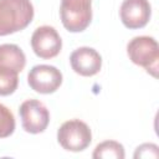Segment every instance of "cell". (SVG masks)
Masks as SVG:
<instances>
[{"mask_svg": "<svg viewBox=\"0 0 159 159\" xmlns=\"http://www.w3.org/2000/svg\"><path fill=\"white\" fill-rule=\"evenodd\" d=\"M34 19L30 0H0V36L24 30Z\"/></svg>", "mask_w": 159, "mask_h": 159, "instance_id": "6da1fadb", "label": "cell"}, {"mask_svg": "<svg viewBox=\"0 0 159 159\" xmlns=\"http://www.w3.org/2000/svg\"><path fill=\"white\" fill-rule=\"evenodd\" d=\"M127 53L129 60L148 73L158 76V61H159V47L155 39L150 36H137L132 39L127 45Z\"/></svg>", "mask_w": 159, "mask_h": 159, "instance_id": "7a4b0ae2", "label": "cell"}, {"mask_svg": "<svg viewBox=\"0 0 159 159\" xmlns=\"http://www.w3.org/2000/svg\"><path fill=\"white\" fill-rule=\"evenodd\" d=\"M92 0H61L60 16L70 32L86 30L92 21Z\"/></svg>", "mask_w": 159, "mask_h": 159, "instance_id": "3957f363", "label": "cell"}, {"mask_svg": "<svg viewBox=\"0 0 159 159\" xmlns=\"http://www.w3.org/2000/svg\"><path fill=\"white\" fill-rule=\"evenodd\" d=\"M57 140L68 152H82L91 144L92 133L84 122L71 119L65 122L57 130Z\"/></svg>", "mask_w": 159, "mask_h": 159, "instance_id": "277c9868", "label": "cell"}, {"mask_svg": "<svg viewBox=\"0 0 159 159\" xmlns=\"http://www.w3.org/2000/svg\"><path fill=\"white\" fill-rule=\"evenodd\" d=\"M22 128L31 134L42 133L50 122V113L45 104L37 99L22 102L19 109Z\"/></svg>", "mask_w": 159, "mask_h": 159, "instance_id": "5b68a950", "label": "cell"}, {"mask_svg": "<svg viewBox=\"0 0 159 159\" xmlns=\"http://www.w3.org/2000/svg\"><path fill=\"white\" fill-rule=\"evenodd\" d=\"M29 86L39 93L50 94L58 89L62 83L61 71L50 65H37L34 66L27 75Z\"/></svg>", "mask_w": 159, "mask_h": 159, "instance_id": "8992f818", "label": "cell"}, {"mask_svg": "<svg viewBox=\"0 0 159 159\" xmlns=\"http://www.w3.org/2000/svg\"><path fill=\"white\" fill-rule=\"evenodd\" d=\"M31 47L36 56L43 60L56 57L62 48V40L52 26H40L31 36Z\"/></svg>", "mask_w": 159, "mask_h": 159, "instance_id": "52a82bcc", "label": "cell"}, {"mask_svg": "<svg viewBox=\"0 0 159 159\" xmlns=\"http://www.w3.org/2000/svg\"><path fill=\"white\" fill-rule=\"evenodd\" d=\"M120 20L128 29L144 27L152 15V7L148 0H124L119 10Z\"/></svg>", "mask_w": 159, "mask_h": 159, "instance_id": "ba28073f", "label": "cell"}, {"mask_svg": "<svg viewBox=\"0 0 159 159\" xmlns=\"http://www.w3.org/2000/svg\"><path fill=\"white\" fill-rule=\"evenodd\" d=\"M70 63L72 70L84 77L94 76L102 67L101 55L92 47H80L75 50L70 56Z\"/></svg>", "mask_w": 159, "mask_h": 159, "instance_id": "9c48e42d", "label": "cell"}, {"mask_svg": "<svg viewBox=\"0 0 159 159\" xmlns=\"http://www.w3.org/2000/svg\"><path fill=\"white\" fill-rule=\"evenodd\" d=\"M26 65L24 51L14 43L0 45V66L9 67L16 72H21Z\"/></svg>", "mask_w": 159, "mask_h": 159, "instance_id": "30bf717a", "label": "cell"}, {"mask_svg": "<svg viewBox=\"0 0 159 159\" xmlns=\"http://www.w3.org/2000/svg\"><path fill=\"white\" fill-rule=\"evenodd\" d=\"M125 155L124 148L116 140H106L99 143L92 154L94 159H123Z\"/></svg>", "mask_w": 159, "mask_h": 159, "instance_id": "8fae6325", "label": "cell"}, {"mask_svg": "<svg viewBox=\"0 0 159 159\" xmlns=\"http://www.w3.org/2000/svg\"><path fill=\"white\" fill-rule=\"evenodd\" d=\"M19 72L0 66V96H9L12 94L19 84Z\"/></svg>", "mask_w": 159, "mask_h": 159, "instance_id": "7c38bea8", "label": "cell"}, {"mask_svg": "<svg viewBox=\"0 0 159 159\" xmlns=\"http://www.w3.org/2000/svg\"><path fill=\"white\" fill-rule=\"evenodd\" d=\"M15 130V118L12 112L0 103V138L11 135Z\"/></svg>", "mask_w": 159, "mask_h": 159, "instance_id": "4fadbf2b", "label": "cell"}, {"mask_svg": "<svg viewBox=\"0 0 159 159\" xmlns=\"http://www.w3.org/2000/svg\"><path fill=\"white\" fill-rule=\"evenodd\" d=\"M159 157V148L157 144L153 143H144L139 145L134 152V158H154L157 159Z\"/></svg>", "mask_w": 159, "mask_h": 159, "instance_id": "5bb4252c", "label": "cell"}]
</instances>
